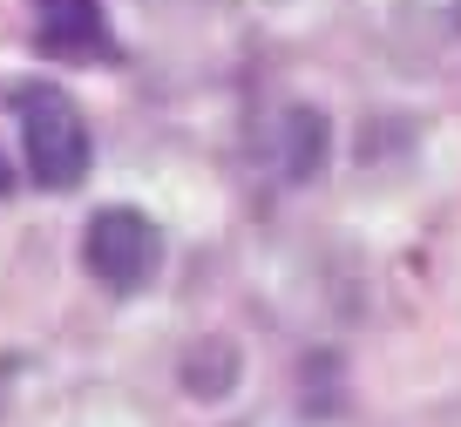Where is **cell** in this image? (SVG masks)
Listing matches in <instances>:
<instances>
[{"label":"cell","mask_w":461,"mask_h":427,"mask_svg":"<svg viewBox=\"0 0 461 427\" xmlns=\"http://www.w3.org/2000/svg\"><path fill=\"white\" fill-rule=\"evenodd\" d=\"M21 163L41 190H75L88 177V123L61 88H21Z\"/></svg>","instance_id":"cell-1"},{"label":"cell","mask_w":461,"mask_h":427,"mask_svg":"<svg viewBox=\"0 0 461 427\" xmlns=\"http://www.w3.org/2000/svg\"><path fill=\"white\" fill-rule=\"evenodd\" d=\"M82 258L109 292H143V285L157 278V265H163V231L149 224L143 211H130V204H109V211L88 217Z\"/></svg>","instance_id":"cell-2"},{"label":"cell","mask_w":461,"mask_h":427,"mask_svg":"<svg viewBox=\"0 0 461 427\" xmlns=\"http://www.w3.org/2000/svg\"><path fill=\"white\" fill-rule=\"evenodd\" d=\"M41 48L55 61H115L102 0H41Z\"/></svg>","instance_id":"cell-3"},{"label":"cell","mask_w":461,"mask_h":427,"mask_svg":"<svg viewBox=\"0 0 461 427\" xmlns=\"http://www.w3.org/2000/svg\"><path fill=\"white\" fill-rule=\"evenodd\" d=\"M326 136H332V129H326L319 109H305V102L285 109V115H278V170H285L292 184H312V177L326 170Z\"/></svg>","instance_id":"cell-4"},{"label":"cell","mask_w":461,"mask_h":427,"mask_svg":"<svg viewBox=\"0 0 461 427\" xmlns=\"http://www.w3.org/2000/svg\"><path fill=\"white\" fill-rule=\"evenodd\" d=\"M238 373H245V359H238L230 340H197L184 353V394L190 400H224L238 386Z\"/></svg>","instance_id":"cell-5"},{"label":"cell","mask_w":461,"mask_h":427,"mask_svg":"<svg viewBox=\"0 0 461 427\" xmlns=\"http://www.w3.org/2000/svg\"><path fill=\"white\" fill-rule=\"evenodd\" d=\"M7 190H14V177H7V170H0V197H7Z\"/></svg>","instance_id":"cell-6"},{"label":"cell","mask_w":461,"mask_h":427,"mask_svg":"<svg viewBox=\"0 0 461 427\" xmlns=\"http://www.w3.org/2000/svg\"><path fill=\"white\" fill-rule=\"evenodd\" d=\"M455 28H461V0H455Z\"/></svg>","instance_id":"cell-7"}]
</instances>
